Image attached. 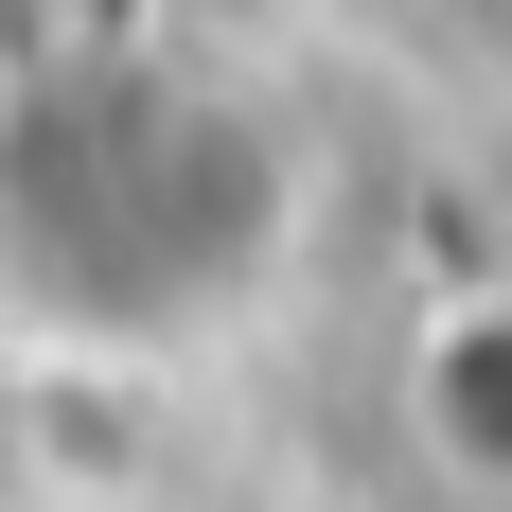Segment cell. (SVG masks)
Instances as JSON below:
<instances>
[{
  "label": "cell",
  "instance_id": "cell-1",
  "mask_svg": "<svg viewBox=\"0 0 512 512\" xmlns=\"http://www.w3.org/2000/svg\"><path fill=\"white\" fill-rule=\"evenodd\" d=\"M283 230H301V177L265 106H230L177 53H89L0 124V301L71 354H195L265 318Z\"/></svg>",
  "mask_w": 512,
  "mask_h": 512
},
{
  "label": "cell",
  "instance_id": "cell-2",
  "mask_svg": "<svg viewBox=\"0 0 512 512\" xmlns=\"http://www.w3.org/2000/svg\"><path fill=\"white\" fill-rule=\"evenodd\" d=\"M407 407H424L460 495H512V283H477V301H442L407 336Z\"/></svg>",
  "mask_w": 512,
  "mask_h": 512
}]
</instances>
